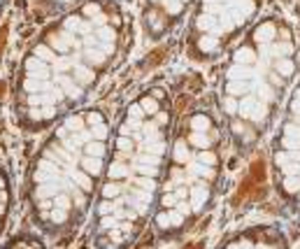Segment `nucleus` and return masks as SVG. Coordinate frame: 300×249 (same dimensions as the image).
Returning <instances> with one entry per match:
<instances>
[{"mask_svg": "<svg viewBox=\"0 0 300 249\" xmlns=\"http://www.w3.org/2000/svg\"><path fill=\"white\" fill-rule=\"evenodd\" d=\"M124 47V17L112 0H86L49 26L21 56L12 114L23 133H47L86 105Z\"/></svg>", "mask_w": 300, "mask_h": 249, "instance_id": "1", "label": "nucleus"}, {"mask_svg": "<svg viewBox=\"0 0 300 249\" xmlns=\"http://www.w3.org/2000/svg\"><path fill=\"white\" fill-rule=\"evenodd\" d=\"M174 100L151 84L112 121L105 173L91 210L93 249H133L149 228L174 124Z\"/></svg>", "mask_w": 300, "mask_h": 249, "instance_id": "2", "label": "nucleus"}, {"mask_svg": "<svg viewBox=\"0 0 300 249\" xmlns=\"http://www.w3.org/2000/svg\"><path fill=\"white\" fill-rule=\"evenodd\" d=\"M112 116L84 105L51 126L33 154L23 201L33 228L44 240H63L91 217L105 173Z\"/></svg>", "mask_w": 300, "mask_h": 249, "instance_id": "3", "label": "nucleus"}, {"mask_svg": "<svg viewBox=\"0 0 300 249\" xmlns=\"http://www.w3.org/2000/svg\"><path fill=\"white\" fill-rule=\"evenodd\" d=\"M300 77V42L284 19L256 21L223 54L214 107L237 158L261 144Z\"/></svg>", "mask_w": 300, "mask_h": 249, "instance_id": "4", "label": "nucleus"}, {"mask_svg": "<svg viewBox=\"0 0 300 249\" xmlns=\"http://www.w3.org/2000/svg\"><path fill=\"white\" fill-rule=\"evenodd\" d=\"M228 158V142L214 103L174 114L163 175L149 221L156 242L179 240L212 207Z\"/></svg>", "mask_w": 300, "mask_h": 249, "instance_id": "5", "label": "nucleus"}, {"mask_svg": "<svg viewBox=\"0 0 300 249\" xmlns=\"http://www.w3.org/2000/svg\"><path fill=\"white\" fill-rule=\"evenodd\" d=\"M263 0H198L186 33V56L214 63L254 26Z\"/></svg>", "mask_w": 300, "mask_h": 249, "instance_id": "6", "label": "nucleus"}, {"mask_svg": "<svg viewBox=\"0 0 300 249\" xmlns=\"http://www.w3.org/2000/svg\"><path fill=\"white\" fill-rule=\"evenodd\" d=\"M270 177L281 205L300 214V77L281 107L272 133Z\"/></svg>", "mask_w": 300, "mask_h": 249, "instance_id": "7", "label": "nucleus"}, {"mask_svg": "<svg viewBox=\"0 0 300 249\" xmlns=\"http://www.w3.org/2000/svg\"><path fill=\"white\" fill-rule=\"evenodd\" d=\"M216 249H291V240L279 224H252L228 233Z\"/></svg>", "mask_w": 300, "mask_h": 249, "instance_id": "8", "label": "nucleus"}, {"mask_svg": "<svg viewBox=\"0 0 300 249\" xmlns=\"http://www.w3.org/2000/svg\"><path fill=\"white\" fill-rule=\"evenodd\" d=\"M195 0H145L142 28L147 40L161 42L170 30L184 19V14Z\"/></svg>", "mask_w": 300, "mask_h": 249, "instance_id": "9", "label": "nucleus"}, {"mask_svg": "<svg viewBox=\"0 0 300 249\" xmlns=\"http://www.w3.org/2000/svg\"><path fill=\"white\" fill-rule=\"evenodd\" d=\"M12 203H14V186H12V177L7 168L0 163V240L5 235L7 221H10Z\"/></svg>", "mask_w": 300, "mask_h": 249, "instance_id": "10", "label": "nucleus"}, {"mask_svg": "<svg viewBox=\"0 0 300 249\" xmlns=\"http://www.w3.org/2000/svg\"><path fill=\"white\" fill-rule=\"evenodd\" d=\"M0 249H49V245L38 230L30 228V230H19V233H14L5 245H0Z\"/></svg>", "mask_w": 300, "mask_h": 249, "instance_id": "11", "label": "nucleus"}, {"mask_svg": "<svg viewBox=\"0 0 300 249\" xmlns=\"http://www.w3.org/2000/svg\"><path fill=\"white\" fill-rule=\"evenodd\" d=\"M2 7H5V0H0V14H2Z\"/></svg>", "mask_w": 300, "mask_h": 249, "instance_id": "12", "label": "nucleus"}]
</instances>
